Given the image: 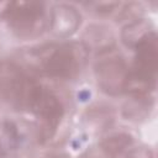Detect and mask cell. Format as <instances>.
<instances>
[{"label":"cell","instance_id":"8","mask_svg":"<svg viewBox=\"0 0 158 158\" xmlns=\"http://www.w3.org/2000/svg\"><path fill=\"white\" fill-rule=\"evenodd\" d=\"M132 143V137L127 133H117L107 137L101 142V149L110 157L120 154Z\"/></svg>","mask_w":158,"mask_h":158},{"label":"cell","instance_id":"3","mask_svg":"<svg viewBox=\"0 0 158 158\" xmlns=\"http://www.w3.org/2000/svg\"><path fill=\"white\" fill-rule=\"evenodd\" d=\"M28 109L42 121V139L51 138L63 116L62 102L52 91L38 85L32 95Z\"/></svg>","mask_w":158,"mask_h":158},{"label":"cell","instance_id":"7","mask_svg":"<svg viewBox=\"0 0 158 158\" xmlns=\"http://www.w3.org/2000/svg\"><path fill=\"white\" fill-rule=\"evenodd\" d=\"M51 20L52 30L54 33L60 36H68L73 33L80 23V15L75 11V9L70 6L59 5L54 7Z\"/></svg>","mask_w":158,"mask_h":158},{"label":"cell","instance_id":"1","mask_svg":"<svg viewBox=\"0 0 158 158\" xmlns=\"http://www.w3.org/2000/svg\"><path fill=\"white\" fill-rule=\"evenodd\" d=\"M38 84L31 80L17 65L4 62L0 64V100L15 109H28Z\"/></svg>","mask_w":158,"mask_h":158},{"label":"cell","instance_id":"5","mask_svg":"<svg viewBox=\"0 0 158 158\" xmlns=\"http://www.w3.org/2000/svg\"><path fill=\"white\" fill-rule=\"evenodd\" d=\"M157 40L154 32H149L138 44L137 54L135 59V79L148 84L154 85L156 74H157Z\"/></svg>","mask_w":158,"mask_h":158},{"label":"cell","instance_id":"9","mask_svg":"<svg viewBox=\"0 0 158 158\" xmlns=\"http://www.w3.org/2000/svg\"><path fill=\"white\" fill-rule=\"evenodd\" d=\"M17 143L16 127L9 122L0 125V153L15 149Z\"/></svg>","mask_w":158,"mask_h":158},{"label":"cell","instance_id":"2","mask_svg":"<svg viewBox=\"0 0 158 158\" xmlns=\"http://www.w3.org/2000/svg\"><path fill=\"white\" fill-rule=\"evenodd\" d=\"M11 30L20 37H31L42 31L44 6L42 2H12L5 11Z\"/></svg>","mask_w":158,"mask_h":158},{"label":"cell","instance_id":"4","mask_svg":"<svg viewBox=\"0 0 158 158\" xmlns=\"http://www.w3.org/2000/svg\"><path fill=\"white\" fill-rule=\"evenodd\" d=\"M70 44H62L57 47L43 60V70L59 79H70L80 70L83 59L80 53Z\"/></svg>","mask_w":158,"mask_h":158},{"label":"cell","instance_id":"6","mask_svg":"<svg viewBox=\"0 0 158 158\" xmlns=\"http://www.w3.org/2000/svg\"><path fill=\"white\" fill-rule=\"evenodd\" d=\"M96 78L98 84L104 91L117 94L127 86L130 81V73L121 58L110 57L96 64Z\"/></svg>","mask_w":158,"mask_h":158}]
</instances>
